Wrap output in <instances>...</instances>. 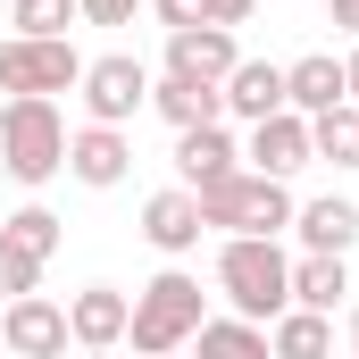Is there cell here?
<instances>
[{
  "label": "cell",
  "mask_w": 359,
  "mask_h": 359,
  "mask_svg": "<svg viewBox=\"0 0 359 359\" xmlns=\"http://www.w3.org/2000/svg\"><path fill=\"white\" fill-rule=\"evenodd\" d=\"M217 292L234 301V318L276 326V318L292 309V259L276 251L268 234H226V243H217Z\"/></svg>",
  "instance_id": "6da1fadb"
},
{
  "label": "cell",
  "mask_w": 359,
  "mask_h": 359,
  "mask_svg": "<svg viewBox=\"0 0 359 359\" xmlns=\"http://www.w3.org/2000/svg\"><path fill=\"white\" fill-rule=\"evenodd\" d=\"M201 318H209V292H201V276H184V268H168V276H151L142 292H134V318H126V343L142 359H176L192 334H201Z\"/></svg>",
  "instance_id": "7a4b0ae2"
},
{
  "label": "cell",
  "mask_w": 359,
  "mask_h": 359,
  "mask_svg": "<svg viewBox=\"0 0 359 359\" xmlns=\"http://www.w3.org/2000/svg\"><path fill=\"white\" fill-rule=\"evenodd\" d=\"M192 201H201V226H217V234H268L276 243L292 226V192L276 176H251V168H234L226 184H201Z\"/></svg>",
  "instance_id": "3957f363"
},
{
  "label": "cell",
  "mask_w": 359,
  "mask_h": 359,
  "mask_svg": "<svg viewBox=\"0 0 359 359\" xmlns=\"http://www.w3.org/2000/svg\"><path fill=\"white\" fill-rule=\"evenodd\" d=\"M0 168L17 184H50L67 168V117L50 100H0Z\"/></svg>",
  "instance_id": "277c9868"
},
{
  "label": "cell",
  "mask_w": 359,
  "mask_h": 359,
  "mask_svg": "<svg viewBox=\"0 0 359 359\" xmlns=\"http://www.w3.org/2000/svg\"><path fill=\"white\" fill-rule=\"evenodd\" d=\"M84 84V59H76V42L59 34V42H34V34H8L0 42V92L8 100H50V92Z\"/></svg>",
  "instance_id": "5b68a950"
},
{
  "label": "cell",
  "mask_w": 359,
  "mask_h": 359,
  "mask_svg": "<svg viewBox=\"0 0 359 359\" xmlns=\"http://www.w3.org/2000/svg\"><path fill=\"white\" fill-rule=\"evenodd\" d=\"M142 109H151V67H142V59H126V50L84 59V117L92 126H126V117H142Z\"/></svg>",
  "instance_id": "8992f818"
},
{
  "label": "cell",
  "mask_w": 359,
  "mask_h": 359,
  "mask_svg": "<svg viewBox=\"0 0 359 359\" xmlns=\"http://www.w3.org/2000/svg\"><path fill=\"white\" fill-rule=\"evenodd\" d=\"M234 67H243V50H234L226 25H184V34H168V76H184V84H226Z\"/></svg>",
  "instance_id": "52a82bcc"
},
{
  "label": "cell",
  "mask_w": 359,
  "mask_h": 359,
  "mask_svg": "<svg viewBox=\"0 0 359 359\" xmlns=\"http://www.w3.org/2000/svg\"><path fill=\"white\" fill-rule=\"evenodd\" d=\"M0 343L17 359H67V309L42 301V292H25V301H8V318H0Z\"/></svg>",
  "instance_id": "ba28073f"
},
{
  "label": "cell",
  "mask_w": 359,
  "mask_h": 359,
  "mask_svg": "<svg viewBox=\"0 0 359 359\" xmlns=\"http://www.w3.org/2000/svg\"><path fill=\"white\" fill-rule=\"evenodd\" d=\"M126 318H134V301H126L117 284H84V292L67 301V343H76V351H117V343H126Z\"/></svg>",
  "instance_id": "9c48e42d"
},
{
  "label": "cell",
  "mask_w": 359,
  "mask_h": 359,
  "mask_svg": "<svg viewBox=\"0 0 359 359\" xmlns=\"http://www.w3.org/2000/svg\"><path fill=\"white\" fill-rule=\"evenodd\" d=\"M243 159H251V176H276V184H284V176H301V168H309V117H292V109L259 117Z\"/></svg>",
  "instance_id": "30bf717a"
},
{
  "label": "cell",
  "mask_w": 359,
  "mask_h": 359,
  "mask_svg": "<svg viewBox=\"0 0 359 359\" xmlns=\"http://www.w3.org/2000/svg\"><path fill=\"white\" fill-rule=\"evenodd\" d=\"M201 234H209V226H201V201H192L184 184H168V192L142 201V243H151V251L184 259V251H201Z\"/></svg>",
  "instance_id": "8fae6325"
},
{
  "label": "cell",
  "mask_w": 359,
  "mask_h": 359,
  "mask_svg": "<svg viewBox=\"0 0 359 359\" xmlns=\"http://www.w3.org/2000/svg\"><path fill=\"white\" fill-rule=\"evenodd\" d=\"M126 168H134L126 126H84V134H67V176H76V184L109 192V184H126Z\"/></svg>",
  "instance_id": "7c38bea8"
},
{
  "label": "cell",
  "mask_w": 359,
  "mask_h": 359,
  "mask_svg": "<svg viewBox=\"0 0 359 359\" xmlns=\"http://www.w3.org/2000/svg\"><path fill=\"white\" fill-rule=\"evenodd\" d=\"M343 100H351V92H343V59L309 50V59L284 67V109H292V117H326V109H343Z\"/></svg>",
  "instance_id": "4fadbf2b"
},
{
  "label": "cell",
  "mask_w": 359,
  "mask_h": 359,
  "mask_svg": "<svg viewBox=\"0 0 359 359\" xmlns=\"http://www.w3.org/2000/svg\"><path fill=\"white\" fill-rule=\"evenodd\" d=\"M234 134L226 126H192V134H176V176H184V192H201V184H226L234 176Z\"/></svg>",
  "instance_id": "5bb4252c"
},
{
  "label": "cell",
  "mask_w": 359,
  "mask_h": 359,
  "mask_svg": "<svg viewBox=\"0 0 359 359\" xmlns=\"http://www.w3.org/2000/svg\"><path fill=\"white\" fill-rule=\"evenodd\" d=\"M217 92H226V109H234L243 126H259V117H276V109H284V67H276V59H243Z\"/></svg>",
  "instance_id": "9a60e30c"
},
{
  "label": "cell",
  "mask_w": 359,
  "mask_h": 359,
  "mask_svg": "<svg viewBox=\"0 0 359 359\" xmlns=\"http://www.w3.org/2000/svg\"><path fill=\"white\" fill-rule=\"evenodd\" d=\"M292 226H301V243L326 251V259H351V243H359V209H351V201H334V192H326V201H301Z\"/></svg>",
  "instance_id": "2e32d148"
},
{
  "label": "cell",
  "mask_w": 359,
  "mask_h": 359,
  "mask_svg": "<svg viewBox=\"0 0 359 359\" xmlns=\"http://www.w3.org/2000/svg\"><path fill=\"white\" fill-rule=\"evenodd\" d=\"M343 301H351V268H343V259H326V251H301V259H292V309L334 318Z\"/></svg>",
  "instance_id": "e0dca14e"
},
{
  "label": "cell",
  "mask_w": 359,
  "mask_h": 359,
  "mask_svg": "<svg viewBox=\"0 0 359 359\" xmlns=\"http://www.w3.org/2000/svg\"><path fill=\"white\" fill-rule=\"evenodd\" d=\"M151 109H159L176 134H192V126H217V117H226V92L217 84H184V76H159V84H151Z\"/></svg>",
  "instance_id": "ac0fdd59"
},
{
  "label": "cell",
  "mask_w": 359,
  "mask_h": 359,
  "mask_svg": "<svg viewBox=\"0 0 359 359\" xmlns=\"http://www.w3.org/2000/svg\"><path fill=\"white\" fill-rule=\"evenodd\" d=\"M268 351L276 359H334V318H318V309H284L268 326Z\"/></svg>",
  "instance_id": "d6986e66"
},
{
  "label": "cell",
  "mask_w": 359,
  "mask_h": 359,
  "mask_svg": "<svg viewBox=\"0 0 359 359\" xmlns=\"http://www.w3.org/2000/svg\"><path fill=\"white\" fill-rule=\"evenodd\" d=\"M192 359H276V351H268V326H251V318H201Z\"/></svg>",
  "instance_id": "ffe728a7"
},
{
  "label": "cell",
  "mask_w": 359,
  "mask_h": 359,
  "mask_svg": "<svg viewBox=\"0 0 359 359\" xmlns=\"http://www.w3.org/2000/svg\"><path fill=\"white\" fill-rule=\"evenodd\" d=\"M309 159H326V168H359V109H326V117H309Z\"/></svg>",
  "instance_id": "44dd1931"
},
{
  "label": "cell",
  "mask_w": 359,
  "mask_h": 359,
  "mask_svg": "<svg viewBox=\"0 0 359 359\" xmlns=\"http://www.w3.org/2000/svg\"><path fill=\"white\" fill-rule=\"evenodd\" d=\"M151 8H159V25H168V34H184V25H226V34H234L259 0H151Z\"/></svg>",
  "instance_id": "7402d4cb"
},
{
  "label": "cell",
  "mask_w": 359,
  "mask_h": 359,
  "mask_svg": "<svg viewBox=\"0 0 359 359\" xmlns=\"http://www.w3.org/2000/svg\"><path fill=\"white\" fill-rule=\"evenodd\" d=\"M0 243H17L25 259H50V251H59V217H50L42 201H25L17 217H0Z\"/></svg>",
  "instance_id": "603a6c76"
},
{
  "label": "cell",
  "mask_w": 359,
  "mask_h": 359,
  "mask_svg": "<svg viewBox=\"0 0 359 359\" xmlns=\"http://www.w3.org/2000/svg\"><path fill=\"white\" fill-rule=\"evenodd\" d=\"M76 17H84L76 0H8V25H17V34H34V42H59Z\"/></svg>",
  "instance_id": "cb8c5ba5"
},
{
  "label": "cell",
  "mask_w": 359,
  "mask_h": 359,
  "mask_svg": "<svg viewBox=\"0 0 359 359\" xmlns=\"http://www.w3.org/2000/svg\"><path fill=\"white\" fill-rule=\"evenodd\" d=\"M34 284H42V259H25L17 243H0V292H8V301H25Z\"/></svg>",
  "instance_id": "d4e9b609"
},
{
  "label": "cell",
  "mask_w": 359,
  "mask_h": 359,
  "mask_svg": "<svg viewBox=\"0 0 359 359\" xmlns=\"http://www.w3.org/2000/svg\"><path fill=\"white\" fill-rule=\"evenodd\" d=\"M76 8H84L92 25H134V8H142V0H76Z\"/></svg>",
  "instance_id": "484cf974"
},
{
  "label": "cell",
  "mask_w": 359,
  "mask_h": 359,
  "mask_svg": "<svg viewBox=\"0 0 359 359\" xmlns=\"http://www.w3.org/2000/svg\"><path fill=\"white\" fill-rule=\"evenodd\" d=\"M326 17H334L343 34H359V0H326Z\"/></svg>",
  "instance_id": "4316f807"
},
{
  "label": "cell",
  "mask_w": 359,
  "mask_h": 359,
  "mask_svg": "<svg viewBox=\"0 0 359 359\" xmlns=\"http://www.w3.org/2000/svg\"><path fill=\"white\" fill-rule=\"evenodd\" d=\"M343 92H351V109H359V50L343 59Z\"/></svg>",
  "instance_id": "83f0119b"
},
{
  "label": "cell",
  "mask_w": 359,
  "mask_h": 359,
  "mask_svg": "<svg viewBox=\"0 0 359 359\" xmlns=\"http://www.w3.org/2000/svg\"><path fill=\"white\" fill-rule=\"evenodd\" d=\"M351 343H359V301H351Z\"/></svg>",
  "instance_id": "f1b7e54d"
},
{
  "label": "cell",
  "mask_w": 359,
  "mask_h": 359,
  "mask_svg": "<svg viewBox=\"0 0 359 359\" xmlns=\"http://www.w3.org/2000/svg\"><path fill=\"white\" fill-rule=\"evenodd\" d=\"M84 359H109V351H84Z\"/></svg>",
  "instance_id": "f546056e"
},
{
  "label": "cell",
  "mask_w": 359,
  "mask_h": 359,
  "mask_svg": "<svg viewBox=\"0 0 359 359\" xmlns=\"http://www.w3.org/2000/svg\"><path fill=\"white\" fill-rule=\"evenodd\" d=\"M351 359H359V351H351Z\"/></svg>",
  "instance_id": "4dcf8cb0"
}]
</instances>
